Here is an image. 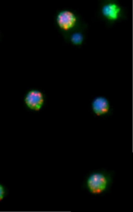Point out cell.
Here are the masks:
<instances>
[{
    "label": "cell",
    "instance_id": "7a4b0ae2",
    "mask_svg": "<svg viewBox=\"0 0 133 212\" xmlns=\"http://www.w3.org/2000/svg\"><path fill=\"white\" fill-rule=\"evenodd\" d=\"M24 104L29 109L37 112L43 107L44 103V98L43 93L36 89L28 91L24 98Z\"/></svg>",
    "mask_w": 133,
    "mask_h": 212
},
{
    "label": "cell",
    "instance_id": "52a82bcc",
    "mask_svg": "<svg viewBox=\"0 0 133 212\" xmlns=\"http://www.w3.org/2000/svg\"><path fill=\"white\" fill-rule=\"evenodd\" d=\"M9 190L4 184L0 182V202L8 195Z\"/></svg>",
    "mask_w": 133,
    "mask_h": 212
},
{
    "label": "cell",
    "instance_id": "3957f363",
    "mask_svg": "<svg viewBox=\"0 0 133 212\" xmlns=\"http://www.w3.org/2000/svg\"><path fill=\"white\" fill-rule=\"evenodd\" d=\"M91 108L94 114L98 117H105L112 113L109 101L103 96H98L94 98L91 102Z\"/></svg>",
    "mask_w": 133,
    "mask_h": 212
},
{
    "label": "cell",
    "instance_id": "6da1fadb",
    "mask_svg": "<svg viewBox=\"0 0 133 212\" xmlns=\"http://www.w3.org/2000/svg\"><path fill=\"white\" fill-rule=\"evenodd\" d=\"M54 21L55 27L64 38L77 29L78 18L74 10L65 8L56 10Z\"/></svg>",
    "mask_w": 133,
    "mask_h": 212
},
{
    "label": "cell",
    "instance_id": "8992f818",
    "mask_svg": "<svg viewBox=\"0 0 133 212\" xmlns=\"http://www.w3.org/2000/svg\"><path fill=\"white\" fill-rule=\"evenodd\" d=\"M76 29L63 38L65 42L75 46L81 45L83 40V35L79 31Z\"/></svg>",
    "mask_w": 133,
    "mask_h": 212
},
{
    "label": "cell",
    "instance_id": "5b68a950",
    "mask_svg": "<svg viewBox=\"0 0 133 212\" xmlns=\"http://www.w3.org/2000/svg\"><path fill=\"white\" fill-rule=\"evenodd\" d=\"M121 11V8L117 5L114 3H109L102 7L101 12L103 16L110 21L117 20Z\"/></svg>",
    "mask_w": 133,
    "mask_h": 212
},
{
    "label": "cell",
    "instance_id": "277c9868",
    "mask_svg": "<svg viewBox=\"0 0 133 212\" xmlns=\"http://www.w3.org/2000/svg\"><path fill=\"white\" fill-rule=\"evenodd\" d=\"M108 180L103 174L96 173L91 175L87 181L88 187L90 191L94 194L101 193L106 189Z\"/></svg>",
    "mask_w": 133,
    "mask_h": 212
}]
</instances>
